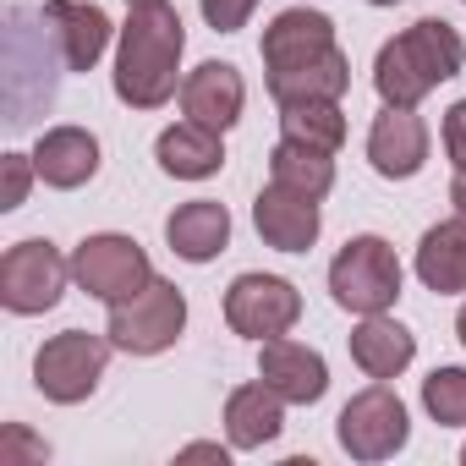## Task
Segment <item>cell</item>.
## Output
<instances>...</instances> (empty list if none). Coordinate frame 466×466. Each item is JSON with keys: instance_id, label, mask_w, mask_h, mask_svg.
Wrapping results in <instances>:
<instances>
[{"instance_id": "obj_1", "label": "cell", "mask_w": 466, "mask_h": 466, "mask_svg": "<svg viewBox=\"0 0 466 466\" xmlns=\"http://www.w3.org/2000/svg\"><path fill=\"white\" fill-rule=\"evenodd\" d=\"M181 50H187V28L170 0L132 6V17L121 28V50H116V99L132 110L170 105L176 77H181Z\"/></svg>"}, {"instance_id": "obj_2", "label": "cell", "mask_w": 466, "mask_h": 466, "mask_svg": "<svg viewBox=\"0 0 466 466\" xmlns=\"http://www.w3.org/2000/svg\"><path fill=\"white\" fill-rule=\"evenodd\" d=\"M466 66V45L444 17H422L406 34H395L390 45H379L373 56V88L384 105L417 110L439 83H450Z\"/></svg>"}, {"instance_id": "obj_3", "label": "cell", "mask_w": 466, "mask_h": 466, "mask_svg": "<svg viewBox=\"0 0 466 466\" xmlns=\"http://www.w3.org/2000/svg\"><path fill=\"white\" fill-rule=\"evenodd\" d=\"M181 329H187V297H181L176 280H148L137 297L116 302L110 308V324H105L110 346L116 351H132V357L170 351L181 340Z\"/></svg>"}, {"instance_id": "obj_4", "label": "cell", "mask_w": 466, "mask_h": 466, "mask_svg": "<svg viewBox=\"0 0 466 466\" xmlns=\"http://www.w3.org/2000/svg\"><path fill=\"white\" fill-rule=\"evenodd\" d=\"M329 291L346 313H390L400 297V258L384 237H351L329 264Z\"/></svg>"}, {"instance_id": "obj_5", "label": "cell", "mask_w": 466, "mask_h": 466, "mask_svg": "<svg viewBox=\"0 0 466 466\" xmlns=\"http://www.w3.org/2000/svg\"><path fill=\"white\" fill-rule=\"evenodd\" d=\"M105 362H110V335H88V329H61L39 346L34 357V384L45 400L56 406H77L99 390L105 379Z\"/></svg>"}, {"instance_id": "obj_6", "label": "cell", "mask_w": 466, "mask_h": 466, "mask_svg": "<svg viewBox=\"0 0 466 466\" xmlns=\"http://www.w3.org/2000/svg\"><path fill=\"white\" fill-rule=\"evenodd\" d=\"M335 439L351 461H390L395 450H406L411 439V417H406V400L379 379L368 390H357L346 406H340V422H335Z\"/></svg>"}, {"instance_id": "obj_7", "label": "cell", "mask_w": 466, "mask_h": 466, "mask_svg": "<svg viewBox=\"0 0 466 466\" xmlns=\"http://www.w3.org/2000/svg\"><path fill=\"white\" fill-rule=\"evenodd\" d=\"M72 280H77L94 302L116 308V302L137 297V291L154 280V264H148V253H143L132 237H121V230H99V237H83V242H77V253H72Z\"/></svg>"}, {"instance_id": "obj_8", "label": "cell", "mask_w": 466, "mask_h": 466, "mask_svg": "<svg viewBox=\"0 0 466 466\" xmlns=\"http://www.w3.org/2000/svg\"><path fill=\"white\" fill-rule=\"evenodd\" d=\"M66 280H72V264L61 258L56 242H39V237L6 248V258H0V302H6V313H17V319L50 313L61 302Z\"/></svg>"}, {"instance_id": "obj_9", "label": "cell", "mask_w": 466, "mask_h": 466, "mask_svg": "<svg viewBox=\"0 0 466 466\" xmlns=\"http://www.w3.org/2000/svg\"><path fill=\"white\" fill-rule=\"evenodd\" d=\"M302 319V291L280 275H237L225 291V324L237 329L242 340H275L291 335Z\"/></svg>"}, {"instance_id": "obj_10", "label": "cell", "mask_w": 466, "mask_h": 466, "mask_svg": "<svg viewBox=\"0 0 466 466\" xmlns=\"http://www.w3.org/2000/svg\"><path fill=\"white\" fill-rule=\"evenodd\" d=\"M368 165L384 176V181H411L422 165H428V127L417 110H400V105H384L368 127Z\"/></svg>"}, {"instance_id": "obj_11", "label": "cell", "mask_w": 466, "mask_h": 466, "mask_svg": "<svg viewBox=\"0 0 466 466\" xmlns=\"http://www.w3.org/2000/svg\"><path fill=\"white\" fill-rule=\"evenodd\" d=\"M258 379H264L269 390H280L286 406H319V400L329 395V362H324L313 346L291 340V335L264 340V351H258Z\"/></svg>"}, {"instance_id": "obj_12", "label": "cell", "mask_w": 466, "mask_h": 466, "mask_svg": "<svg viewBox=\"0 0 466 466\" xmlns=\"http://www.w3.org/2000/svg\"><path fill=\"white\" fill-rule=\"evenodd\" d=\"M253 225L275 253H308L319 242V230H324V214H319V198L269 181L258 192V203H253Z\"/></svg>"}, {"instance_id": "obj_13", "label": "cell", "mask_w": 466, "mask_h": 466, "mask_svg": "<svg viewBox=\"0 0 466 466\" xmlns=\"http://www.w3.org/2000/svg\"><path fill=\"white\" fill-rule=\"evenodd\" d=\"M45 28H50V39L61 45V61H66V72H94L99 66V56L110 50V34H116V23L94 6V0H45Z\"/></svg>"}, {"instance_id": "obj_14", "label": "cell", "mask_w": 466, "mask_h": 466, "mask_svg": "<svg viewBox=\"0 0 466 466\" xmlns=\"http://www.w3.org/2000/svg\"><path fill=\"white\" fill-rule=\"evenodd\" d=\"M242 105H248V83L242 72L230 66V61H203L198 72H187L181 83V110L187 121H203L214 132H230L242 121Z\"/></svg>"}, {"instance_id": "obj_15", "label": "cell", "mask_w": 466, "mask_h": 466, "mask_svg": "<svg viewBox=\"0 0 466 466\" xmlns=\"http://www.w3.org/2000/svg\"><path fill=\"white\" fill-rule=\"evenodd\" d=\"M34 170L56 192H77L99 176V137L88 127H50L34 143Z\"/></svg>"}, {"instance_id": "obj_16", "label": "cell", "mask_w": 466, "mask_h": 466, "mask_svg": "<svg viewBox=\"0 0 466 466\" xmlns=\"http://www.w3.org/2000/svg\"><path fill=\"white\" fill-rule=\"evenodd\" d=\"M324 50H335V23H329L324 12L291 6V12H280V17L264 28V72L308 66V61H319Z\"/></svg>"}, {"instance_id": "obj_17", "label": "cell", "mask_w": 466, "mask_h": 466, "mask_svg": "<svg viewBox=\"0 0 466 466\" xmlns=\"http://www.w3.org/2000/svg\"><path fill=\"white\" fill-rule=\"evenodd\" d=\"M165 242H170V253L187 258V264H208V258H219V253L230 248V208L214 203V198H192V203H181V208L165 219Z\"/></svg>"}, {"instance_id": "obj_18", "label": "cell", "mask_w": 466, "mask_h": 466, "mask_svg": "<svg viewBox=\"0 0 466 466\" xmlns=\"http://www.w3.org/2000/svg\"><path fill=\"white\" fill-rule=\"evenodd\" d=\"M280 428H286V395L280 390H269L264 379L230 390V400H225V433H230L237 450H264V444L280 439Z\"/></svg>"}, {"instance_id": "obj_19", "label": "cell", "mask_w": 466, "mask_h": 466, "mask_svg": "<svg viewBox=\"0 0 466 466\" xmlns=\"http://www.w3.org/2000/svg\"><path fill=\"white\" fill-rule=\"evenodd\" d=\"M417 357V335L406 324H395L390 313H362V324L351 329V362L368 373V379H395L406 373Z\"/></svg>"}, {"instance_id": "obj_20", "label": "cell", "mask_w": 466, "mask_h": 466, "mask_svg": "<svg viewBox=\"0 0 466 466\" xmlns=\"http://www.w3.org/2000/svg\"><path fill=\"white\" fill-rule=\"evenodd\" d=\"M154 159H159V170L176 176V181H208V176L225 165V143H219V132L203 127V121H176V127L159 132Z\"/></svg>"}, {"instance_id": "obj_21", "label": "cell", "mask_w": 466, "mask_h": 466, "mask_svg": "<svg viewBox=\"0 0 466 466\" xmlns=\"http://www.w3.org/2000/svg\"><path fill=\"white\" fill-rule=\"evenodd\" d=\"M417 280L439 297H461L466 291V219H439L422 230L417 242Z\"/></svg>"}, {"instance_id": "obj_22", "label": "cell", "mask_w": 466, "mask_h": 466, "mask_svg": "<svg viewBox=\"0 0 466 466\" xmlns=\"http://www.w3.org/2000/svg\"><path fill=\"white\" fill-rule=\"evenodd\" d=\"M264 88L275 105H302V99H346L351 88V56L335 45L324 50L319 61L308 66H291V72H264Z\"/></svg>"}, {"instance_id": "obj_23", "label": "cell", "mask_w": 466, "mask_h": 466, "mask_svg": "<svg viewBox=\"0 0 466 466\" xmlns=\"http://www.w3.org/2000/svg\"><path fill=\"white\" fill-rule=\"evenodd\" d=\"M269 181H280L291 192H308V198H324L335 187V154H324L313 143H297V137H280L275 154H269Z\"/></svg>"}, {"instance_id": "obj_24", "label": "cell", "mask_w": 466, "mask_h": 466, "mask_svg": "<svg viewBox=\"0 0 466 466\" xmlns=\"http://www.w3.org/2000/svg\"><path fill=\"white\" fill-rule=\"evenodd\" d=\"M280 132L297 143H313L324 154H335L346 143V116L340 99H302V105H280Z\"/></svg>"}, {"instance_id": "obj_25", "label": "cell", "mask_w": 466, "mask_h": 466, "mask_svg": "<svg viewBox=\"0 0 466 466\" xmlns=\"http://www.w3.org/2000/svg\"><path fill=\"white\" fill-rule=\"evenodd\" d=\"M422 411L439 428H466V368H433L422 379Z\"/></svg>"}, {"instance_id": "obj_26", "label": "cell", "mask_w": 466, "mask_h": 466, "mask_svg": "<svg viewBox=\"0 0 466 466\" xmlns=\"http://www.w3.org/2000/svg\"><path fill=\"white\" fill-rule=\"evenodd\" d=\"M198 12H203V23H208L214 34H237V28H248V17L258 12V0H198Z\"/></svg>"}, {"instance_id": "obj_27", "label": "cell", "mask_w": 466, "mask_h": 466, "mask_svg": "<svg viewBox=\"0 0 466 466\" xmlns=\"http://www.w3.org/2000/svg\"><path fill=\"white\" fill-rule=\"evenodd\" d=\"M34 154H6V192H0V208H23L28 181H34Z\"/></svg>"}, {"instance_id": "obj_28", "label": "cell", "mask_w": 466, "mask_h": 466, "mask_svg": "<svg viewBox=\"0 0 466 466\" xmlns=\"http://www.w3.org/2000/svg\"><path fill=\"white\" fill-rule=\"evenodd\" d=\"M444 154L455 170H466V99H455L444 110Z\"/></svg>"}, {"instance_id": "obj_29", "label": "cell", "mask_w": 466, "mask_h": 466, "mask_svg": "<svg viewBox=\"0 0 466 466\" xmlns=\"http://www.w3.org/2000/svg\"><path fill=\"white\" fill-rule=\"evenodd\" d=\"M17 455H50V444H39V439H23V428H12L6 433V450H0V461H17Z\"/></svg>"}, {"instance_id": "obj_30", "label": "cell", "mask_w": 466, "mask_h": 466, "mask_svg": "<svg viewBox=\"0 0 466 466\" xmlns=\"http://www.w3.org/2000/svg\"><path fill=\"white\" fill-rule=\"evenodd\" d=\"M181 461H219V466H225V450H219V444H187Z\"/></svg>"}, {"instance_id": "obj_31", "label": "cell", "mask_w": 466, "mask_h": 466, "mask_svg": "<svg viewBox=\"0 0 466 466\" xmlns=\"http://www.w3.org/2000/svg\"><path fill=\"white\" fill-rule=\"evenodd\" d=\"M450 208L466 219V170H455V181H450Z\"/></svg>"}, {"instance_id": "obj_32", "label": "cell", "mask_w": 466, "mask_h": 466, "mask_svg": "<svg viewBox=\"0 0 466 466\" xmlns=\"http://www.w3.org/2000/svg\"><path fill=\"white\" fill-rule=\"evenodd\" d=\"M455 335H461V346H466V302H461V313H455Z\"/></svg>"}, {"instance_id": "obj_33", "label": "cell", "mask_w": 466, "mask_h": 466, "mask_svg": "<svg viewBox=\"0 0 466 466\" xmlns=\"http://www.w3.org/2000/svg\"><path fill=\"white\" fill-rule=\"evenodd\" d=\"M368 6H400V0H368Z\"/></svg>"}, {"instance_id": "obj_34", "label": "cell", "mask_w": 466, "mask_h": 466, "mask_svg": "<svg viewBox=\"0 0 466 466\" xmlns=\"http://www.w3.org/2000/svg\"><path fill=\"white\" fill-rule=\"evenodd\" d=\"M127 6H143V0H127Z\"/></svg>"}, {"instance_id": "obj_35", "label": "cell", "mask_w": 466, "mask_h": 466, "mask_svg": "<svg viewBox=\"0 0 466 466\" xmlns=\"http://www.w3.org/2000/svg\"><path fill=\"white\" fill-rule=\"evenodd\" d=\"M461 461H466V450H461Z\"/></svg>"}]
</instances>
